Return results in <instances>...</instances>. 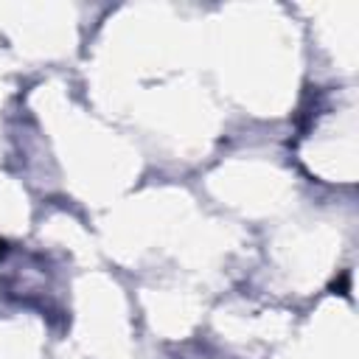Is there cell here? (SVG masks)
<instances>
[{"label": "cell", "mask_w": 359, "mask_h": 359, "mask_svg": "<svg viewBox=\"0 0 359 359\" xmlns=\"http://www.w3.org/2000/svg\"><path fill=\"white\" fill-rule=\"evenodd\" d=\"M3 250H6V244H3V241H0V255H3Z\"/></svg>", "instance_id": "obj_1"}]
</instances>
